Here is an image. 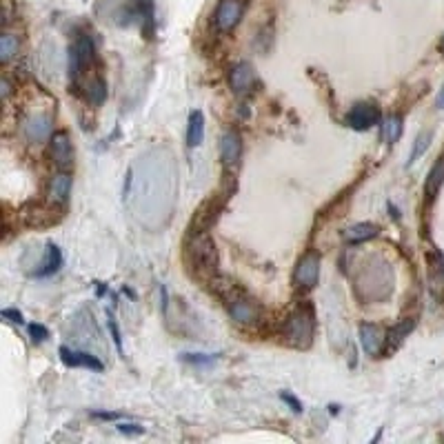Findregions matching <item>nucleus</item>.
I'll list each match as a JSON object with an SVG mask.
<instances>
[{
    "instance_id": "obj_11",
    "label": "nucleus",
    "mask_w": 444,
    "mask_h": 444,
    "mask_svg": "<svg viewBox=\"0 0 444 444\" xmlns=\"http://www.w3.org/2000/svg\"><path fill=\"white\" fill-rule=\"evenodd\" d=\"M60 360L67 367H82L89 371H105V365L98 358L87 353V351H78V349H69V346H60Z\"/></svg>"
},
{
    "instance_id": "obj_20",
    "label": "nucleus",
    "mask_w": 444,
    "mask_h": 444,
    "mask_svg": "<svg viewBox=\"0 0 444 444\" xmlns=\"http://www.w3.org/2000/svg\"><path fill=\"white\" fill-rule=\"evenodd\" d=\"M202 141H204V116L202 111H191L189 127H187V145L200 147Z\"/></svg>"
},
{
    "instance_id": "obj_24",
    "label": "nucleus",
    "mask_w": 444,
    "mask_h": 444,
    "mask_svg": "<svg viewBox=\"0 0 444 444\" xmlns=\"http://www.w3.org/2000/svg\"><path fill=\"white\" fill-rule=\"evenodd\" d=\"M16 53H18V38L11 34H5L0 38V60L9 63Z\"/></svg>"
},
{
    "instance_id": "obj_4",
    "label": "nucleus",
    "mask_w": 444,
    "mask_h": 444,
    "mask_svg": "<svg viewBox=\"0 0 444 444\" xmlns=\"http://www.w3.org/2000/svg\"><path fill=\"white\" fill-rule=\"evenodd\" d=\"M244 9H247L244 0H220L218 9H216V16H214L216 30L222 32V34L233 32L235 27L240 25V20L244 16Z\"/></svg>"
},
{
    "instance_id": "obj_12",
    "label": "nucleus",
    "mask_w": 444,
    "mask_h": 444,
    "mask_svg": "<svg viewBox=\"0 0 444 444\" xmlns=\"http://www.w3.org/2000/svg\"><path fill=\"white\" fill-rule=\"evenodd\" d=\"M256 85V72L249 63H238L229 72V87L235 93H247Z\"/></svg>"
},
{
    "instance_id": "obj_21",
    "label": "nucleus",
    "mask_w": 444,
    "mask_h": 444,
    "mask_svg": "<svg viewBox=\"0 0 444 444\" xmlns=\"http://www.w3.org/2000/svg\"><path fill=\"white\" fill-rule=\"evenodd\" d=\"M400 136H402V116H398V114L386 116L382 120V141L393 145L400 141Z\"/></svg>"
},
{
    "instance_id": "obj_6",
    "label": "nucleus",
    "mask_w": 444,
    "mask_h": 444,
    "mask_svg": "<svg viewBox=\"0 0 444 444\" xmlns=\"http://www.w3.org/2000/svg\"><path fill=\"white\" fill-rule=\"evenodd\" d=\"M320 278V254L318 252H307L296 265L294 271V282L300 289H313Z\"/></svg>"
},
{
    "instance_id": "obj_5",
    "label": "nucleus",
    "mask_w": 444,
    "mask_h": 444,
    "mask_svg": "<svg viewBox=\"0 0 444 444\" xmlns=\"http://www.w3.org/2000/svg\"><path fill=\"white\" fill-rule=\"evenodd\" d=\"M60 204H43V202H32L27 204V209L22 211V220L25 225L30 227H36V229H45V227H51L56 225V222L60 220Z\"/></svg>"
},
{
    "instance_id": "obj_34",
    "label": "nucleus",
    "mask_w": 444,
    "mask_h": 444,
    "mask_svg": "<svg viewBox=\"0 0 444 444\" xmlns=\"http://www.w3.org/2000/svg\"><path fill=\"white\" fill-rule=\"evenodd\" d=\"M442 49H444V40H442Z\"/></svg>"
},
{
    "instance_id": "obj_25",
    "label": "nucleus",
    "mask_w": 444,
    "mask_h": 444,
    "mask_svg": "<svg viewBox=\"0 0 444 444\" xmlns=\"http://www.w3.org/2000/svg\"><path fill=\"white\" fill-rule=\"evenodd\" d=\"M183 360L185 363H191V365H211L216 355H209V353H183Z\"/></svg>"
},
{
    "instance_id": "obj_32",
    "label": "nucleus",
    "mask_w": 444,
    "mask_h": 444,
    "mask_svg": "<svg viewBox=\"0 0 444 444\" xmlns=\"http://www.w3.org/2000/svg\"><path fill=\"white\" fill-rule=\"evenodd\" d=\"M436 107L438 109H444V87L440 89V93H438V98H436Z\"/></svg>"
},
{
    "instance_id": "obj_31",
    "label": "nucleus",
    "mask_w": 444,
    "mask_h": 444,
    "mask_svg": "<svg viewBox=\"0 0 444 444\" xmlns=\"http://www.w3.org/2000/svg\"><path fill=\"white\" fill-rule=\"evenodd\" d=\"M93 418H98V420H118V418H120V413H103V411H96V413H93Z\"/></svg>"
},
{
    "instance_id": "obj_16",
    "label": "nucleus",
    "mask_w": 444,
    "mask_h": 444,
    "mask_svg": "<svg viewBox=\"0 0 444 444\" xmlns=\"http://www.w3.org/2000/svg\"><path fill=\"white\" fill-rule=\"evenodd\" d=\"M378 231H380L378 225H371V222H358V225H353L344 231V240L349 244H363L371 238H376Z\"/></svg>"
},
{
    "instance_id": "obj_18",
    "label": "nucleus",
    "mask_w": 444,
    "mask_h": 444,
    "mask_svg": "<svg viewBox=\"0 0 444 444\" xmlns=\"http://www.w3.org/2000/svg\"><path fill=\"white\" fill-rule=\"evenodd\" d=\"M25 133L32 143H40L51 133V118L49 116H34L32 120H27Z\"/></svg>"
},
{
    "instance_id": "obj_22",
    "label": "nucleus",
    "mask_w": 444,
    "mask_h": 444,
    "mask_svg": "<svg viewBox=\"0 0 444 444\" xmlns=\"http://www.w3.org/2000/svg\"><path fill=\"white\" fill-rule=\"evenodd\" d=\"M105 98H107V82L100 76H96L87 85V100L91 105H103Z\"/></svg>"
},
{
    "instance_id": "obj_9",
    "label": "nucleus",
    "mask_w": 444,
    "mask_h": 444,
    "mask_svg": "<svg viewBox=\"0 0 444 444\" xmlns=\"http://www.w3.org/2000/svg\"><path fill=\"white\" fill-rule=\"evenodd\" d=\"M49 147H51L53 164L58 166L60 171L72 169V164H74V147H72V138H69V133L67 131L53 133L51 141H49Z\"/></svg>"
},
{
    "instance_id": "obj_7",
    "label": "nucleus",
    "mask_w": 444,
    "mask_h": 444,
    "mask_svg": "<svg viewBox=\"0 0 444 444\" xmlns=\"http://www.w3.org/2000/svg\"><path fill=\"white\" fill-rule=\"evenodd\" d=\"M229 315L233 318L235 325H242V327H252L260 320L262 309L260 304L252 298H247L244 294H240L238 298H233L229 302Z\"/></svg>"
},
{
    "instance_id": "obj_10",
    "label": "nucleus",
    "mask_w": 444,
    "mask_h": 444,
    "mask_svg": "<svg viewBox=\"0 0 444 444\" xmlns=\"http://www.w3.org/2000/svg\"><path fill=\"white\" fill-rule=\"evenodd\" d=\"M242 158V138L238 131H225L220 138V160L227 166H235Z\"/></svg>"
},
{
    "instance_id": "obj_1",
    "label": "nucleus",
    "mask_w": 444,
    "mask_h": 444,
    "mask_svg": "<svg viewBox=\"0 0 444 444\" xmlns=\"http://www.w3.org/2000/svg\"><path fill=\"white\" fill-rule=\"evenodd\" d=\"M187 262L200 278L211 280L218 275V249L209 231H189Z\"/></svg>"
},
{
    "instance_id": "obj_30",
    "label": "nucleus",
    "mask_w": 444,
    "mask_h": 444,
    "mask_svg": "<svg viewBox=\"0 0 444 444\" xmlns=\"http://www.w3.org/2000/svg\"><path fill=\"white\" fill-rule=\"evenodd\" d=\"M3 318H9V322H22V313L20 311H16V309H5L3 311Z\"/></svg>"
},
{
    "instance_id": "obj_13",
    "label": "nucleus",
    "mask_w": 444,
    "mask_h": 444,
    "mask_svg": "<svg viewBox=\"0 0 444 444\" xmlns=\"http://www.w3.org/2000/svg\"><path fill=\"white\" fill-rule=\"evenodd\" d=\"M69 196H72V176L65 171L51 176L47 185V200L53 204H65Z\"/></svg>"
},
{
    "instance_id": "obj_14",
    "label": "nucleus",
    "mask_w": 444,
    "mask_h": 444,
    "mask_svg": "<svg viewBox=\"0 0 444 444\" xmlns=\"http://www.w3.org/2000/svg\"><path fill=\"white\" fill-rule=\"evenodd\" d=\"M360 340H363L365 351L371 355H378L384 351V336L378 325H363L360 327Z\"/></svg>"
},
{
    "instance_id": "obj_33",
    "label": "nucleus",
    "mask_w": 444,
    "mask_h": 444,
    "mask_svg": "<svg viewBox=\"0 0 444 444\" xmlns=\"http://www.w3.org/2000/svg\"><path fill=\"white\" fill-rule=\"evenodd\" d=\"M0 87H3V98H7L9 91H11V89H9V82H7V80H3V85H0Z\"/></svg>"
},
{
    "instance_id": "obj_17",
    "label": "nucleus",
    "mask_w": 444,
    "mask_h": 444,
    "mask_svg": "<svg viewBox=\"0 0 444 444\" xmlns=\"http://www.w3.org/2000/svg\"><path fill=\"white\" fill-rule=\"evenodd\" d=\"M442 185H444V156H440V158L436 160V164L431 166V171H429V176H426L424 196H426L429 200H433V198L438 196V193H440Z\"/></svg>"
},
{
    "instance_id": "obj_29",
    "label": "nucleus",
    "mask_w": 444,
    "mask_h": 444,
    "mask_svg": "<svg viewBox=\"0 0 444 444\" xmlns=\"http://www.w3.org/2000/svg\"><path fill=\"white\" fill-rule=\"evenodd\" d=\"M118 431L124 436H141L145 429L141 424H118Z\"/></svg>"
},
{
    "instance_id": "obj_19",
    "label": "nucleus",
    "mask_w": 444,
    "mask_h": 444,
    "mask_svg": "<svg viewBox=\"0 0 444 444\" xmlns=\"http://www.w3.org/2000/svg\"><path fill=\"white\" fill-rule=\"evenodd\" d=\"M60 265H63V254H60V249L49 242V244H47V254H45L43 260H40V265H38V269H36V275H38V278L51 275V273H56V271L60 269Z\"/></svg>"
},
{
    "instance_id": "obj_27",
    "label": "nucleus",
    "mask_w": 444,
    "mask_h": 444,
    "mask_svg": "<svg viewBox=\"0 0 444 444\" xmlns=\"http://www.w3.org/2000/svg\"><path fill=\"white\" fill-rule=\"evenodd\" d=\"M30 336L34 342H45L49 338V331L43 325H30Z\"/></svg>"
},
{
    "instance_id": "obj_8",
    "label": "nucleus",
    "mask_w": 444,
    "mask_h": 444,
    "mask_svg": "<svg viewBox=\"0 0 444 444\" xmlns=\"http://www.w3.org/2000/svg\"><path fill=\"white\" fill-rule=\"evenodd\" d=\"M344 122L355 131H367L373 127V124L380 122V109L371 103H358L349 109Z\"/></svg>"
},
{
    "instance_id": "obj_3",
    "label": "nucleus",
    "mask_w": 444,
    "mask_h": 444,
    "mask_svg": "<svg viewBox=\"0 0 444 444\" xmlns=\"http://www.w3.org/2000/svg\"><path fill=\"white\" fill-rule=\"evenodd\" d=\"M93 40L89 34H80L74 45L69 47V78H72L74 82L85 74V69L91 67L93 63Z\"/></svg>"
},
{
    "instance_id": "obj_23",
    "label": "nucleus",
    "mask_w": 444,
    "mask_h": 444,
    "mask_svg": "<svg viewBox=\"0 0 444 444\" xmlns=\"http://www.w3.org/2000/svg\"><path fill=\"white\" fill-rule=\"evenodd\" d=\"M431 141H433V131H422L418 138H415V145L411 149V156H409L407 164H413L415 160H420L426 154V149H429V145H431Z\"/></svg>"
},
{
    "instance_id": "obj_2",
    "label": "nucleus",
    "mask_w": 444,
    "mask_h": 444,
    "mask_svg": "<svg viewBox=\"0 0 444 444\" xmlns=\"http://www.w3.org/2000/svg\"><path fill=\"white\" fill-rule=\"evenodd\" d=\"M313 333H315V318L309 304H300L298 309H294L285 320L282 327V338L289 346L294 349H309L313 342Z\"/></svg>"
},
{
    "instance_id": "obj_28",
    "label": "nucleus",
    "mask_w": 444,
    "mask_h": 444,
    "mask_svg": "<svg viewBox=\"0 0 444 444\" xmlns=\"http://www.w3.org/2000/svg\"><path fill=\"white\" fill-rule=\"evenodd\" d=\"M280 398L287 402V405L291 407V411H294V413H300V411H302V405H300V400H298L296 396H291L289 391H282V393H280Z\"/></svg>"
},
{
    "instance_id": "obj_15",
    "label": "nucleus",
    "mask_w": 444,
    "mask_h": 444,
    "mask_svg": "<svg viewBox=\"0 0 444 444\" xmlns=\"http://www.w3.org/2000/svg\"><path fill=\"white\" fill-rule=\"evenodd\" d=\"M415 327L413 318H407V320H402L400 325H396L393 329H388L386 333V340H384V351L382 353H393L398 346L405 342V338L411 333V329Z\"/></svg>"
},
{
    "instance_id": "obj_26",
    "label": "nucleus",
    "mask_w": 444,
    "mask_h": 444,
    "mask_svg": "<svg viewBox=\"0 0 444 444\" xmlns=\"http://www.w3.org/2000/svg\"><path fill=\"white\" fill-rule=\"evenodd\" d=\"M107 320H109V331H111V338H114V344H116V349L118 353L122 355V338H120V331H118V325L114 320V315L107 313Z\"/></svg>"
}]
</instances>
